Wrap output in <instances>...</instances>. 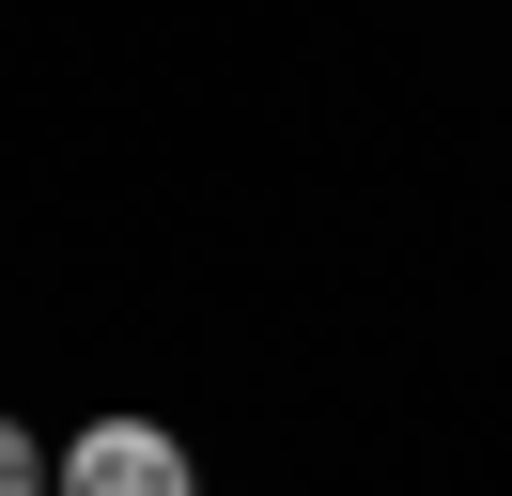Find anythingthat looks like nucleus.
I'll return each mask as SVG.
<instances>
[{"instance_id":"obj_2","label":"nucleus","mask_w":512,"mask_h":496,"mask_svg":"<svg viewBox=\"0 0 512 496\" xmlns=\"http://www.w3.org/2000/svg\"><path fill=\"white\" fill-rule=\"evenodd\" d=\"M0 496H47V450H32V419H0Z\"/></svg>"},{"instance_id":"obj_1","label":"nucleus","mask_w":512,"mask_h":496,"mask_svg":"<svg viewBox=\"0 0 512 496\" xmlns=\"http://www.w3.org/2000/svg\"><path fill=\"white\" fill-rule=\"evenodd\" d=\"M47 496H202L171 419H94L78 450H47Z\"/></svg>"}]
</instances>
